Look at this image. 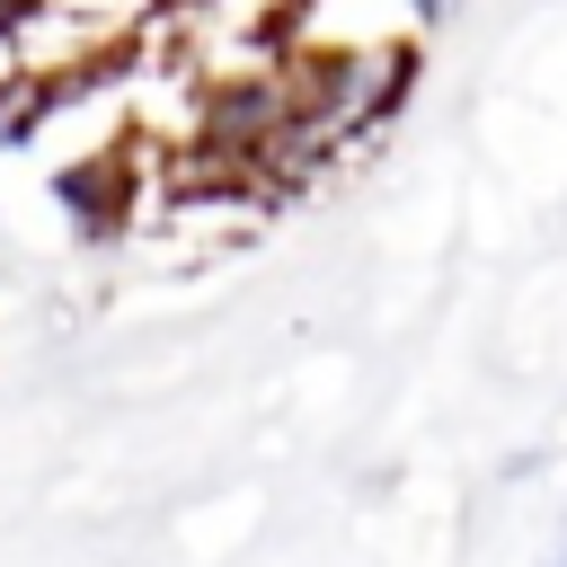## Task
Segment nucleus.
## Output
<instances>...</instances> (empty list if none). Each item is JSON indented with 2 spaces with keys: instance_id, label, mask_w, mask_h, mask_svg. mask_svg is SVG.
I'll return each instance as SVG.
<instances>
[{
  "instance_id": "f257e3e1",
  "label": "nucleus",
  "mask_w": 567,
  "mask_h": 567,
  "mask_svg": "<svg viewBox=\"0 0 567 567\" xmlns=\"http://www.w3.org/2000/svg\"><path fill=\"white\" fill-rule=\"evenodd\" d=\"M292 80V124L266 159V195L275 186H310L328 159L363 151L372 133L399 124V106L416 97V44L408 35H381V44H319V53H292L284 62Z\"/></svg>"
},
{
  "instance_id": "f03ea898",
  "label": "nucleus",
  "mask_w": 567,
  "mask_h": 567,
  "mask_svg": "<svg viewBox=\"0 0 567 567\" xmlns=\"http://www.w3.org/2000/svg\"><path fill=\"white\" fill-rule=\"evenodd\" d=\"M62 213L80 221V239H115L133 213H142V177H133V151H89L53 177Z\"/></svg>"
},
{
  "instance_id": "7ed1b4c3",
  "label": "nucleus",
  "mask_w": 567,
  "mask_h": 567,
  "mask_svg": "<svg viewBox=\"0 0 567 567\" xmlns=\"http://www.w3.org/2000/svg\"><path fill=\"white\" fill-rule=\"evenodd\" d=\"M35 9H53V18H71V27L106 35V27H124V18H133V9H151V0H35Z\"/></svg>"
},
{
  "instance_id": "20e7f679",
  "label": "nucleus",
  "mask_w": 567,
  "mask_h": 567,
  "mask_svg": "<svg viewBox=\"0 0 567 567\" xmlns=\"http://www.w3.org/2000/svg\"><path fill=\"white\" fill-rule=\"evenodd\" d=\"M35 27V0H0V71L18 62V35Z\"/></svg>"
},
{
  "instance_id": "39448f33",
  "label": "nucleus",
  "mask_w": 567,
  "mask_h": 567,
  "mask_svg": "<svg viewBox=\"0 0 567 567\" xmlns=\"http://www.w3.org/2000/svg\"><path fill=\"white\" fill-rule=\"evenodd\" d=\"M399 9H408L416 27H452V9H461V0H399Z\"/></svg>"
},
{
  "instance_id": "423d86ee",
  "label": "nucleus",
  "mask_w": 567,
  "mask_h": 567,
  "mask_svg": "<svg viewBox=\"0 0 567 567\" xmlns=\"http://www.w3.org/2000/svg\"><path fill=\"white\" fill-rule=\"evenodd\" d=\"M549 567H567V540H558V558H549Z\"/></svg>"
}]
</instances>
